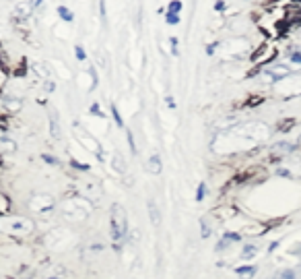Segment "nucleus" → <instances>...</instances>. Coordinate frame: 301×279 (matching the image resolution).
<instances>
[{"label":"nucleus","instance_id":"f257e3e1","mask_svg":"<svg viewBox=\"0 0 301 279\" xmlns=\"http://www.w3.org/2000/svg\"><path fill=\"white\" fill-rule=\"evenodd\" d=\"M111 238H114V242H122L124 238L128 234V217H126V211H124L122 205H111Z\"/></svg>","mask_w":301,"mask_h":279},{"label":"nucleus","instance_id":"f03ea898","mask_svg":"<svg viewBox=\"0 0 301 279\" xmlns=\"http://www.w3.org/2000/svg\"><path fill=\"white\" fill-rule=\"evenodd\" d=\"M31 209L35 213H40V215L50 213V211L54 209V199L50 197V195H35L33 201H31Z\"/></svg>","mask_w":301,"mask_h":279},{"label":"nucleus","instance_id":"7ed1b4c3","mask_svg":"<svg viewBox=\"0 0 301 279\" xmlns=\"http://www.w3.org/2000/svg\"><path fill=\"white\" fill-rule=\"evenodd\" d=\"M4 227H6V230H12V232L25 234V232H31L33 230V223L29 219H23V217H12V219L4 221Z\"/></svg>","mask_w":301,"mask_h":279},{"label":"nucleus","instance_id":"20e7f679","mask_svg":"<svg viewBox=\"0 0 301 279\" xmlns=\"http://www.w3.org/2000/svg\"><path fill=\"white\" fill-rule=\"evenodd\" d=\"M147 209H149L150 223H153V225H159V223H161V213H159V207H157V203H155L153 199L147 203Z\"/></svg>","mask_w":301,"mask_h":279},{"label":"nucleus","instance_id":"39448f33","mask_svg":"<svg viewBox=\"0 0 301 279\" xmlns=\"http://www.w3.org/2000/svg\"><path fill=\"white\" fill-rule=\"evenodd\" d=\"M50 129H52V137L60 139V126H58V114L56 110H50Z\"/></svg>","mask_w":301,"mask_h":279},{"label":"nucleus","instance_id":"423d86ee","mask_svg":"<svg viewBox=\"0 0 301 279\" xmlns=\"http://www.w3.org/2000/svg\"><path fill=\"white\" fill-rule=\"evenodd\" d=\"M149 172H153V174L161 172V157L159 155H153V157L149 159Z\"/></svg>","mask_w":301,"mask_h":279},{"label":"nucleus","instance_id":"0eeeda50","mask_svg":"<svg viewBox=\"0 0 301 279\" xmlns=\"http://www.w3.org/2000/svg\"><path fill=\"white\" fill-rule=\"evenodd\" d=\"M58 15H60L62 19H64V21H68V23H70V21L74 19V15H72V10H68L66 6H58Z\"/></svg>","mask_w":301,"mask_h":279},{"label":"nucleus","instance_id":"6e6552de","mask_svg":"<svg viewBox=\"0 0 301 279\" xmlns=\"http://www.w3.org/2000/svg\"><path fill=\"white\" fill-rule=\"evenodd\" d=\"M237 275H254L256 273V267L254 265H246V267H240V269H235Z\"/></svg>","mask_w":301,"mask_h":279},{"label":"nucleus","instance_id":"1a4fd4ad","mask_svg":"<svg viewBox=\"0 0 301 279\" xmlns=\"http://www.w3.org/2000/svg\"><path fill=\"white\" fill-rule=\"evenodd\" d=\"M204 195H206V184H204V182H200V184H198V188H196V201H202V199H204Z\"/></svg>","mask_w":301,"mask_h":279},{"label":"nucleus","instance_id":"9d476101","mask_svg":"<svg viewBox=\"0 0 301 279\" xmlns=\"http://www.w3.org/2000/svg\"><path fill=\"white\" fill-rule=\"evenodd\" d=\"M114 168H116V172H120V174H122L124 170H126V166H124V159H122L120 155H116V157H114Z\"/></svg>","mask_w":301,"mask_h":279},{"label":"nucleus","instance_id":"9b49d317","mask_svg":"<svg viewBox=\"0 0 301 279\" xmlns=\"http://www.w3.org/2000/svg\"><path fill=\"white\" fill-rule=\"evenodd\" d=\"M254 255H256V246H254V244H252V246L248 244V246L244 248V252H242V257H244V259H248V257H254Z\"/></svg>","mask_w":301,"mask_h":279},{"label":"nucleus","instance_id":"f8f14e48","mask_svg":"<svg viewBox=\"0 0 301 279\" xmlns=\"http://www.w3.org/2000/svg\"><path fill=\"white\" fill-rule=\"evenodd\" d=\"M200 232H202V236H204V238H208V236H210V227H208L206 219H200Z\"/></svg>","mask_w":301,"mask_h":279},{"label":"nucleus","instance_id":"ddd939ff","mask_svg":"<svg viewBox=\"0 0 301 279\" xmlns=\"http://www.w3.org/2000/svg\"><path fill=\"white\" fill-rule=\"evenodd\" d=\"M279 277H281V279H297V273H295L293 269H285Z\"/></svg>","mask_w":301,"mask_h":279},{"label":"nucleus","instance_id":"4468645a","mask_svg":"<svg viewBox=\"0 0 301 279\" xmlns=\"http://www.w3.org/2000/svg\"><path fill=\"white\" fill-rule=\"evenodd\" d=\"M180 10H182V2H171L167 12H173V15H180Z\"/></svg>","mask_w":301,"mask_h":279},{"label":"nucleus","instance_id":"2eb2a0df","mask_svg":"<svg viewBox=\"0 0 301 279\" xmlns=\"http://www.w3.org/2000/svg\"><path fill=\"white\" fill-rule=\"evenodd\" d=\"M167 23H169V25H178V23H180V15H173V12H167Z\"/></svg>","mask_w":301,"mask_h":279},{"label":"nucleus","instance_id":"dca6fc26","mask_svg":"<svg viewBox=\"0 0 301 279\" xmlns=\"http://www.w3.org/2000/svg\"><path fill=\"white\" fill-rule=\"evenodd\" d=\"M111 112H114V118H116V124H118V126H122V118H120V112H118V108H116V106H111Z\"/></svg>","mask_w":301,"mask_h":279},{"label":"nucleus","instance_id":"f3484780","mask_svg":"<svg viewBox=\"0 0 301 279\" xmlns=\"http://www.w3.org/2000/svg\"><path fill=\"white\" fill-rule=\"evenodd\" d=\"M74 54H77V58H79V60H85V50H83L81 46L74 48Z\"/></svg>","mask_w":301,"mask_h":279},{"label":"nucleus","instance_id":"a211bd4d","mask_svg":"<svg viewBox=\"0 0 301 279\" xmlns=\"http://www.w3.org/2000/svg\"><path fill=\"white\" fill-rule=\"evenodd\" d=\"M289 60H291V62H297V65H301V54L291 52V54H289Z\"/></svg>","mask_w":301,"mask_h":279},{"label":"nucleus","instance_id":"6ab92c4d","mask_svg":"<svg viewBox=\"0 0 301 279\" xmlns=\"http://www.w3.org/2000/svg\"><path fill=\"white\" fill-rule=\"evenodd\" d=\"M72 166L77 168V170H83V172L89 170V166H87V163H79V161H72Z\"/></svg>","mask_w":301,"mask_h":279},{"label":"nucleus","instance_id":"aec40b11","mask_svg":"<svg viewBox=\"0 0 301 279\" xmlns=\"http://www.w3.org/2000/svg\"><path fill=\"white\" fill-rule=\"evenodd\" d=\"M91 112H93V114H97V116H103L101 110H99V104H93V106H91Z\"/></svg>","mask_w":301,"mask_h":279},{"label":"nucleus","instance_id":"412c9836","mask_svg":"<svg viewBox=\"0 0 301 279\" xmlns=\"http://www.w3.org/2000/svg\"><path fill=\"white\" fill-rule=\"evenodd\" d=\"M44 161H48V163H58V159H56L54 155H44Z\"/></svg>","mask_w":301,"mask_h":279},{"label":"nucleus","instance_id":"4be33fe9","mask_svg":"<svg viewBox=\"0 0 301 279\" xmlns=\"http://www.w3.org/2000/svg\"><path fill=\"white\" fill-rule=\"evenodd\" d=\"M277 279H281V277H277Z\"/></svg>","mask_w":301,"mask_h":279}]
</instances>
